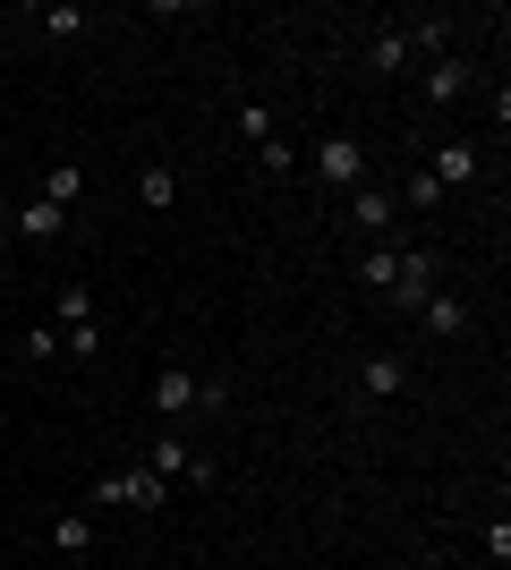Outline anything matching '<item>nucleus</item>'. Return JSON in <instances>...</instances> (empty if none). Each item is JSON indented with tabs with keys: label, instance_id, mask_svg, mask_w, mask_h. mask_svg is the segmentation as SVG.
<instances>
[{
	"label": "nucleus",
	"instance_id": "1",
	"mask_svg": "<svg viewBox=\"0 0 511 570\" xmlns=\"http://www.w3.org/2000/svg\"><path fill=\"white\" fill-rule=\"evenodd\" d=\"M324 179V188H366V154H358V137H316V163H307Z\"/></svg>",
	"mask_w": 511,
	"mask_h": 570
},
{
	"label": "nucleus",
	"instance_id": "2",
	"mask_svg": "<svg viewBox=\"0 0 511 570\" xmlns=\"http://www.w3.org/2000/svg\"><path fill=\"white\" fill-rule=\"evenodd\" d=\"M435 247H392V289H401V307H426L435 298Z\"/></svg>",
	"mask_w": 511,
	"mask_h": 570
},
{
	"label": "nucleus",
	"instance_id": "3",
	"mask_svg": "<svg viewBox=\"0 0 511 570\" xmlns=\"http://www.w3.org/2000/svg\"><path fill=\"white\" fill-rule=\"evenodd\" d=\"M154 476H163V485H205V460L188 452V434H154Z\"/></svg>",
	"mask_w": 511,
	"mask_h": 570
},
{
	"label": "nucleus",
	"instance_id": "4",
	"mask_svg": "<svg viewBox=\"0 0 511 570\" xmlns=\"http://www.w3.org/2000/svg\"><path fill=\"white\" fill-rule=\"evenodd\" d=\"M196 366H154V409H163V417H196Z\"/></svg>",
	"mask_w": 511,
	"mask_h": 570
},
{
	"label": "nucleus",
	"instance_id": "5",
	"mask_svg": "<svg viewBox=\"0 0 511 570\" xmlns=\"http://www.w3.org/2000/svg\"><path fill=\"white\" fill-rule=\"evenodd\" d=\"M417 95H426V102H461V95H469V60H461V51H443V60H426V77H417Z\"/></svg>",
	"mask_w": 511,
	"mask_h": 570
},
{
	"label": "nucleus",
	"instance_id": "6",
	"mask_svg": "<svg viewBox=\"0 0 511 570\" xmlns=\"http://www.w3.org/2000/svg\"><path fill=\"white\" fill-rule=\"evenodd\" d=\"M401 383H410V357H392V350H375V357L358 366V392H366V401H392Z\"/></svg>",
	"mask_w": 511,
	"mask_h": 570
},
{
	"label": "nucleus",
	"instance_id": "7",
	"mask_svg": "<svg viewBox=\"0 0 511 570\" xmlns=\"http://www.w3.org/2000/svg\"><path fill=\"white\" fill-rule=\"evenodd\" d=\"M426 170H435L443 188H469V179H478L487 163H478V145H461V137H452V145H435V154H426Z\"/></svg>",
	"mask_w": 511,
	"mask_h": 570
},
{
	"label": "nucleus",
	"instance_id": "8",
	"mask_svg": "<svg viewBox=\"0 0 511 570\" xmlns=\"http://www.w3.org/2000/svg\"><path fill=\"white\" fill-rule=\"evenodd\" d=\"M410 60H417V51H410V26H384V35L366 43V69H375V77H401Z\"/></svg>",
	"mask_w": 511,
	"mask_h": 570
},
{
	"label": "nucleus",
	"instance_id": "9",
	"mask_svg": "<svg viewBox=\"0 0 511 570\" xmlns=\"http://www.w3.org/2000/svg\"><path fill=\"white\" fill-rule=\"evenodd\" d=\"M417 315H426V333H435V341H469V307H461V298H443V289H435Z\"/></svg>",
	"mask_w": 511,
	"mask_h": 570
},
{
	"label": "nucleus",
	"instance_id": "10",
	"mask_svg": "<svg viewBox=\"0 0 511 570\" xmlns=\"http://www.w3.org/2000/svg\"><path fill=\"white\" fill-rule=\"evenodd\" d=\"M9 222H18L26 238H60V230H69V214H60V205H43V196H26V205H18Z\"/></svg>",
	"mask_w": 511,
	"mask_h": 570
},
{
	"label": "nucleus",
	"instance_id": "11",
	"mask_svg": "<svg viewBox=\"0 0 511 570\" xmlns=\"http://www.w3.org/2000/svg\"><path fill=\"white\" fill-rule=\"evenodd\" d=\"M77 196H86V170H77V163H51V170H43V205H60V214H69Z\"/></svg>",
	"mask_w": 511,
	"mask_h": 570
},
{
	"label": "nucleus",
	"instance_id": "12",
	"mask_svg": "<svg viewBox=\"0 0 511 570\" xmlns=\"http://www.w3.org/2000/svg\"><path fill=\"white\" fill-rule=\"evenodd\" d=\"M120 485H128V511H154V502H170V485L154 469H120Z\"/></svg>",
	"mask_w": 511,
	"mask_h": 570
},
{
	"label": "nucleus",
	"instance_id": "13",
	"mask_svg": "<svg viewBox=\"0 0 511 570\" xmlns=\"http://www.w3.org/2000/svg\"><path fill=\"white\" fill-rule=\"evenodd\" d=\"M358 196V205H350V222H358V230H392V196L384 188H350Z\"/></svg>",
	"mask_w": 511,
	"mask_h": 570
},
{
	"label": "nucleus",
	"instance_id": "14",
	"mask_svg": "<svg viewBox=\"0 0 511 570\" xmlns=\"http://www.w3.org/2000/svg\"><path fill=\"white\" fill-rule=\"evenodd\" d=\"M51 307H60V333H86V324H95V298H86V282H69Z\"/></svg>",
	"mask_w": 511,
	"mask_h": 570
},
{
	"label": "nucleus",
	"instance_id": "15",
	"mask_svg": "<svg viewBox=\"0 0 511 570\" xmlns=\"http://www.w3.org/2000/svg\"><path fill=\"white\" fill-rule=\"evenodd\" d=\"M35 26H43L51 43H77V35H86V9H69V0H51V9H43Z\"/></svg>",
	"mask_w": 511,
	"mask_h": 570
},
{
	"label": "nucleus",
	"instance_id": "16",
	"mask_svg": "<svg viewBox=\"0 0 511 570\" xmlns=\"http://www.w3.org/2000/svg\"><path fill=\"white\" fill-rule=\"evenodd\" d=\"M51 546H60V553H86V546H95V520H86V511H60V520H51Z\"/></svg>",
	"mask_w": 511,
	"mask_h": 570
},
{
	"label": "nucleus",
	"instance_id": "17",
	"mask_svg": "<svg viewBox=\"0 0 511 570\" xmlns=\"http://www.w3.org/2000/svg\"><path fill=\"white\" fill-rule=\"evenodd\" d=\"M410 51H417V60H443V51H452V26H443V18H417L410 26Z\"/></svg>",
	"mask_w": 511,
	"mask_h": 570
},
{
	"label": "nucleus",
	"instance_id": "18",
	"mask_svg": "<svg viewBox=\"0 0 511 570\" xmlns=\"http://www.w3.org/2000/svg\"><path fill=\"white\" fill-rule=\"evenodd\" d=\"M443 196H452V188H443L435 170L417 163V170H410V205H417V214H443Z\"/></svg>",
	"mask_w": 511,
	"mask_h": 570
},
{
	"label": "nucleus",
	"instance_id": "19",
	"mask_svg": "<svg viewBox=\"0 0 511 570\" xmlns=\"http://www.w3.org/2000/svg\"><path fill=\"white\" fill-rule=\"evenodd\" d=\"M137 196H146L154 214H170V205H179V179H170V170H163V163H154V170H146V179H137Z\"/></svg>",
	"mask_w": 511,
	"mask_h": 570
},
{
	"label": "nucleus",
	"instance_id": "20",
	"mask_svg": "<svg viewBox=\"0 0 511 570\" xmlns=\"http://www.w3.org/2000/svg\"><path fill=\"white\" fill-rule=\"evenodd\" d=\"M239 128H247V145H265V137H282V128H273V111H265V102H239Z\"/></svg>",
	"mask_w": 511,
	"mask_h": 570
},
{
	"label": "nucleus",
	"instance_id": "21",
	"mask_svg": "<svg viewBox=\"0 0 511 570\" xmlns=\"http://www.w3.org/2000/svg\"><path fill=\"white\" fill-rule=\"evenodd\" d=\"M256 170H273V179H291V145H282V137H265V145H256Z\"/></svg>",
	"mask_w": 511,
	"mask_h": 570
},
{
	"label": "nucleus",
	"instance_id": "22",
	"mask_svg": "<svg viewBox=\"0 0 511 570\" xmlns=\"http://www.w3.org/2000/svg\"><path fill=\"white\" fill-rule=\"evenodd\" d=\"M358 282H366V289H392V247H375V256L358 264Z\"/></svg>",
	"mask_w": 511,
	"mask_h": 570
},
{
	"label": "nucleus",
	"instance_id": "23",
	"mask_svg": "<svg viewBox=\"0 0 511 570\" xmlns=\"http://www.w3.org/2000/svg\"><path fill=\"white\" fill-rule=\"evenodd\" d=\"M26 357H60V324H35V333H26Z\"/></svg>",
	"mask_w": 511,
	"mask_h": 570
},
{
	"label": "nucleus",
	"instance_id": "24",
	"mask_svg": "<svg viewBox=\"0 0 511 570\" xmlns=\"http://www.w3.org/2000/svg\"><path fill=\"white\" fill-rule=\"evenodd\" d=\"M9 230H18V222H9V205H0V238H9Z\"/></svg>",
	"mask_w": 511,
	"mask_h": 570
}]
</instances>
